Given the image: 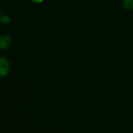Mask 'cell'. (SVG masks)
<instances>
[{"instance_id": "6da1fadb", "label": "cell", "mask_w": 133, "mask_h": 133, "mask_svg": "<svg viewBox=\"0 0 133 133\" xmlns=\"http://www.w3.org/2000/svg\"><path fill=\"white\" fill-rule=\"evenodd\" d=\"M10 69V65L9 62L4 58L0 57V77L6 76Z\"/></svg>"}, {"instance_id": "7a4b0ae2", "label": "cell", "mask_w": 133, "mask_h": 133, "mask_svg": "<svg viewBox=\"0 0 133 133\" xmlns=\"http://www.w3.org/2000/svg\"><path fill=\"white\" fill-rule=\"evenodd\" d=\"M11 39L9 36H2L0 37V48L5 49L10 45Z\"/></svg>"}, {"instance_id": "3957f363", "label": "cell", "mask_w": 133, "mask_h": 133, "mask_svg": "<svg viewBox=\"0 0 133 133\" xmlns=\"http://www.w3.org/2000/svg\"><path fill=\"white\" fill-rule=\"evenodd\" d=\"M123 6L128 10L133 9V0H123Z\"/></svg>"}, {"instance_id": "277c9868", "label": "cell", "mask_w": 133, "mask_h": 133, "mask_svg": "<svg viewBox=\"0 0 133 133\" xmlns=\"http://www.w3.org/2000/svg\"><path fill=\"white\" fill-rule=\"evenodd\" d=\"M0 21L2 23H8L9 22V17L8 16H0Z\"/></svg>"}, {"instance_id": "5b68a950", "label": "cell", "mask_w": 133, "mask_h": 133, "mask_svg": "<svg viewBox=\"0 0 133 133\" xmlns=\"http://www.w3.org/2000/svg\"><path fill=\"white\" fill-rule=\"evenodd\" d=\"M34 2H35V3H41V2H43V0H32Z\"/></svg>"}]
</instances>
